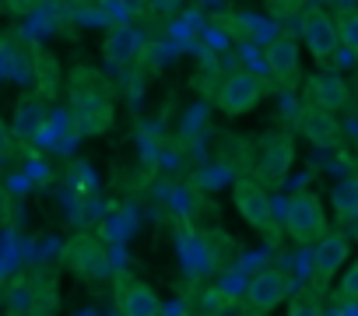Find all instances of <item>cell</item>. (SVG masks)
Segmentation results:
<instances>
[{
	"mask_svg": "<svg viewBox=\"0 0 358 316\" xmlns=\"http://www.w3.org/2000/svg\"><path fill=\"white\" fill-rule=\"evenodd\" d=\"M60 85H64V74H60V64L53 53L39 50L36 53V92L43 99H57L60 95Z\"/></svg>",
	"mask_w": 358,
	"mask_h": 316,
	"instance_id": "obj_15",
	"label": "cell"
},
{
	"mask_svg": "<svg viewBox=\"0 0 358 316\" xmlns=\"http://www.w3.org/2000/svg\"><path fill=\"white\" fill-rule=\"evenodd\" d=\"M15 144H18V141H15V134H11V123L0 120V162L15 155Z\"/></svg>",
	"mask_w": 358,
	"mask_h": 316,
	"instance_id": "obj_20",
	"label": "cell"
},
{
	"mask_svg": "<svg viewBox=\"0 0 358 316\" xmlns=\"http://www.w3.org/2000/svg\"><path fill=\"white\" fill-rule=\"evenodd\" d=\"M267 8H271V15H292L302 8V0H267Z\"/></svg>",
	"mask_w": 358,
	"mask_h": 316,
	"instance_id": "obj_21",
	"label": "cell"
},
{
	"mask_svg": "<svg viewBox=\"0 0 358 316\" xmlns=\"http://www.w3.org/2000/svg\"><path fill=\"white\" fill-rule=\"evenodd\" d=\"M334 130H337V120H334L330 109H320V106H309V109H306V116H302V134H306L309 141L327 144V141L334 137Z\"/></svg>",
	"mask_w": 358,
	"mask_h": 316,
	"instance_id": "obj_16",
	"label": "cell"
},
{
	"mask_svg": "<svg viewBox=\"0 0 358 316\" xmlns=\"http://www.w3.org/2000/svg\"><path fill=\"white\" fill-rule=\"evenodd\" d=\"M330 208H334L337 218L358 222V176H355V180H341V183L330 190Z\"/></svg>",
	"mask_w": 358,
	"mask_h": 316,
	"instance_id": "obj_17",
	"label": "cell"
},
{
	"mask_svg": "<svg viewBox=\"0 0 358 316\" xmlns=\"http://www.w3.org/2000/svg\"><path fill=\"white\" fill-rule=\"evenodd\" d=\"M348 257H351V243L344 239V236H320L316 239V250H313V278H316V285H330L334 278H337V271L348 264Z\"/></svg>",
	"mask_w": 358,
	"mask_h": 316,
	"instance_id": "obj_10",
	"label": "cell"
},
{
	"mask_svg": "<svg viewBox=\"0 0 358 316\" xmlns=\"http://www.w3.org/2000/svg\"><path fill=\"white\" fill-rule=\"evenodd\" d=\"M306 102L337 113V109L348 106V85L341 81V74H330V71L313 74V78L306 81Z\"/></svg>",
	"mask_w": 358,
	"mask_h": 316,
	"instance_id": "obj_14",
	"label": "cell"
},
{
	"mask_svg": "<svg viewBox=\"0 0 358 316\" xmlns=\"http://www.w3.org/2000/svg\"><path fill=\"white\" fill-rule=\"evenodd\" d=\"M4 4H8L11 15H29V11L39 4V0H4Z\"/></svg>",
	"mask_w": 358,
	"mask_h": 316,
	"instance_id": "obj_22",
	"label": "cell"
},
{
	"mask_svg": "<svg viewBox=\"0 0 358 316\" xmlns=\"http://www.w3.org/2000/svg\"><path fill=\"white\" fill-rule=\"evenodd\" d=\"M11 134L18 144H36L46 134V106L43 95H22L11 116Z\"/></svg>",
	"mask_w": 358,
	"mask_h": 316,
	"instance_id": "obj_13",
	"label": "cell"
},
{
	"mask_svg": "<svg viewBox=\"0 0 358 316\" xmlns=\"http://www.w3.org/2000/svg\"><path fill=\"white\" fill-rule=\"evenodd\" d=\"M67 102H71V120L74 130L81 137H99L113 127V88L95 74V71H74L71 74V88H67Z\"/></svg>",
	"mask_w": 358,
	"mask_h": 316,
	"instance_id": "obj_1",
	"label": "cell"
},
{
	"mask_svg": "<svg viewBox=\"0 0 358 316\" xmlns=\"http://www.w3.org/2000/svg\"><path fill=\"white\" fill-rule=\"evenodd\" d=\"M302 39L309 46V53L316 57V64H334L337 50H341V36H337V22L323 11V8H309L302 18Z\"/></svg>",
	"mask_w": 358,
	"mask_h": 316,
	"instance_id": "obj_6",
	"label": "cell"
},
{
	"mask_svg": "<svg viewBox=\"0 0 358 316\" xmlns=\"http://www.w3.org/2000/svg\"><path fill=\"white\" fill-rule=\"evenodd\" d=\"M232 201H236V211H239V218L250 225V229H257V232H267L271 239H278V222H274V201H271V194L264 190V183L253 176V180H236V187H232Z\"/></svg>",
	"mask_w": 358,
	"mask_h": 316,
	"instance_id": "obj_2",
	"label": "cell"
},
{
	"mask_svg": "<svg viewBox=\"0 0 358 316\" xmlns=\"http://www.w3.org/2000/svg\"><path fill=\"white\" fill-rule=\"evenodd\" d=\"M64 264H67V271H74L78 278H102V274H106V250H102L99 239L78 236V239L67 243Z\"/></svg>",
	"mask_w": 358,
	"mask_h": 316,
	"instance_id": "obj_11",
	"label": "cell"
},
{
	"mask_svg": "<svg viewBox=\"0 0 358 316\" xmlns=\"http://www.w3.org/2000/svg\"><path fill=\"white\" fill-rule=\"evenodd\" d=\"M337 36H341V46H344L351 57H358V11L341 15V22H337Z\"/></svg>",
	"mask_w": 358,
	"mask_h": 316,
	"instance_id": "obj_18",
	"label": "cell"
},
{
	"mask_svg": "<svg viewBox=\"0 0 358 316\" xmlns=\"http://www.w3.org/2000/svg\"><path fill=\"white\" fill-rule=\"evenodd\" d=\"M0 46H4V43H0ZM0 67H8V60H4V57H0ZM0 74H4V71H0Z\"/></svg>",
	"mask_w": 358,
	"mask_h": 316,
	"instance_id": "obj_25",
	"label": "cell"
},
{
	"mask_svg": "<svg viewBox=\"0 0 358 316\" xmlns=\"http://www.w3.org/2000/svg\"><path fill=\"white\" fill-rule=\"evenodd\" d=\"M285 229H288V236H292L299 246L316 243V239L327 232V208H323V201H320L316 194H299V197H292V204H288V211H285Z\"/></svg>",
	"mask_w": 358,
	"mask_h": 316,
	"instance_id": "obj_5",
	"label": "cell"
},
{
	"mask_svg": "<svg viewBox=\"0 0 358 316\" xmlns=\"http://www.w3.org/2000/svg\"><path fill=\"white\" fill-rule=\"evenodd\" d=\"M264 64L274 74V81H295L302 74V50H299L295 39L271 36L264 43Z\"/></svg>",
	"mask_w": 358,
	"mask_h": 316,
	"instance_id": "obj_12",
	"label": "cell"
},
{
	"mask_svg": "<svg viewBox=\"0 0 358 316\" xmlns=\"http://www.w3.org/2000/svg\"><path fill=\"white\" fill-rule=\"evenodd\" d=\"M60 4H64V8H71V11H88V8L95 4V0H60Z\"/></svg>",
	"mask_w": 358,
	"mask_h": 316,
	"instance_id": "obj_24",
	"label": "cell"
},
{
	"mask_svg": "<svg viewBox=\"0 0 358 316\" xmlns=\"http://www.w3.org/2000/svg\"><path fill=\"white\" fill-rule=\"evenodd\" d=\"M116 309L127 316H158L165 313V302L158 299V292L137 278H120L116 281Z\"/></svg>",
	"mask_w": 358,
	"mask_h": 316,
	"instance_id": "obj_9",
	"label": "cell"
},
{
	"mask_svg": "<svg viewBox=\"0 0 358 316\" xmlns=\"http://www.w3.org/2000/svg\"><path fill=\"white\" fill-rule=\"evenodd\" d=\"M341 295L358 302V260H355V264L344 271V278H341Z\"/></svg>",
	"mask_w": 358,
	"mask_h": 316,
	"instance_id": "obj_19",
	"label": "cell"
},
{
	"mask_svg": "<svg viewBox=\"0 0 358 316\" xmlns=\"http://www.w3.org/2000/svg\"><path fill=\"white\" fill-rule=\"evenodd\" d=\"M260 99H264V81H260L253 71H236V74H229V78L218 85V92H215V102H218V109H222L229 120H239V116L253 113V109L260 106Z\"/></svg>",
	"mask_w": 358,
	"mask_h": 316,
	"instance_id": "obj_4",
	"label": "cell"
},
{
	"mask_svg": "<svg viewBox=\"0 0 358 316\" xmlns=\"http://www.w3.org/2000/svg\"><path fill=\"white\" fill-rule=\"evenodd\" d=\"M148 46V36L141 29H134L130 22H116L106 39H102V60L113 64V67H123V64H134Z\"/></svg>",
	"mask_w": 358,
	"mask_h": 316,
	"instance_id": "obj_7",
	"label": "cell"
},
{
	"mask_svg": "<svg viewBox=\"0 0 358 316\" xmlns=\"http://www.w3.org/2000/svg\"><path fill=\"white\" fill-rule=\"evenodd\" d=\"M295 166V137L292 134H274L260 144L257 158H253V176L264 187H281L288 180Z\"/></svg>",
	"mask_w": 358,
	"mask_h": 316,
	"instance_id": "obj_3",
	"label": "cell"
},
{
	"mask_svg": "<svg viewBox=\"0 0 358 316\" xmlns=\"http://www.w3.org/2000/svg\"><path fill=\"white\" fill-rule=\"evenodd\" d=\"M288 295H292L288 274H285V271H274V267L253 274V281H250V288H246V302H250L253 313H271V309H278L281 302H288Z\"/></svg>",
	"mask_w": 358,
	"mask_h": 316,
	"instance_id": "obj_8",
	"label": "cell"
},
{
	"mask_svg": "<svg viewBox=\"0 0 358 316\" xmlns=\"http://www.w3.org/2000/svg\"><path fill=\"white\" fill-rule=\"evenodd\" d=\"M8 211H11V194H8L4 183H0V225L8 222Z\"/></svg>",
	"mask_w": 358,
	"mask_h": 316,
	"instance_id": "obj_23",
	"label": "cell"
}]
</instances>
